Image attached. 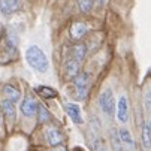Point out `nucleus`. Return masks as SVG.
I'll use <instances>...</instances> for the list:
<instances>
[{
	"label": "nucleus",
	"mask_w": 151,
	"mask_h": 151,
	"mask_svg": "<svg viewBox=\"0 0 151 151\" xmlns=\"http://www.w3.org/2000/svg\"><path fill=\"white\" fill-rule=\"evenodd\" d=\"M21 5H23L21 0H2V2H0V11H2L5 15H9V14H14V12L19 11Z\"/></svg>",
	"instance_id": "nucleus-9"
},
{
	"label": "nucleus",
	"mask_w": 151,
	"mask_h": 151,
	"mask_svg": "<svg viewBox=\"0 0 151 151\" xmlns=\"http://www.w3.org/2000/svg\"><path fill=\"white\" fill-rule=\"evenodd\" d=\"M0 108H2V111H3V115L8 117L9 120H15L17 117V109H15V103L11 102L9 99H3L2 100V105H0Z\"/></svg>",
	"instance_id": "nucleus-13"
},
{
	"label": "nucleus",
	"mask_w": 151,
	"mask_h": 151,
	"mask_svg": "<svg viewBox=\"0 0 151 151\" xmlns=\"http://www.w3.org/2000/svg\"><path fill=\"white\" fill-rule=\"evenodd\" d=\"M141 138H142V145H144V148H145V150H150V148H151V130H150L148 123H145V124L142 126V135H141Z\"/></svg>",
	"instance_id": "nucleus-17"
},
{
	"label": "nucleus",
	"mask_w": 151,
	"mask_h": 151,
	"mask_svg": "<svg viewBox=\"0 0 151 151\" xmlns=\"http://www.w3.org/2000/svg\"><path fill=\"white\" fill-rule=\"evenodd\" d=\"M3 120H5V115H3L2 108H0V127H2V124H3Z\"/></svg>",
	"instance_id": "nucleus-22"
},
{
	"label": "nucleus",
	"mask_w": 151,
	"mask_h": 151,
	"mask_svg": "<svg viewBox=\"0 0 151 151\" xmlns=\"http://www.w3.org/2000/svg\"><path fill=\"white\" fill-rule=\"evenodd\" d=\"M64 109H66L68 115L70 117V120L75 124H82V117H81V109L76 103H66L64 105Z\"/></svg>",
	"instance_id": "nucleus-11"
},
{
	"label": "nucleus",
	"mask_w": 151,
	"mask_h": 151,
	"mask_svg": "<svg viewBox=\"0 0 151 151\" xmlns=\"http://www.w3.org/2000/svg\"><path fill=\"white\" fill-rule=\"evenodd\" d=\"M111 144H112V150H114V151H126L124 145H123L121 141H120V136H118V130H117V129H114V130L111 132Z\"/></svg>",
	"instance_id": "nucleus-18"
},
{
	"label": "nucleus",
	"mask_w": 151,
	"mask_h": 151,
	"mask_svg": "<svg viewBox=\"0 0 151 151\" xmlns=\"http://www.w3.org/2000/svg\"><path fill=\"white\" fill-rule=\"evenodd\" d=\"M35 91L42 97V99H52L57 97V90L52 87H48V85H37L35 88Z\"/></svg>",
	"instance_id": "nucleus-14"
},
{
	"label": "nucleus",
	"mask_w": 151,
	"mask_h": 151,
	"mask_svg": "<svg viewBox=\"0 0 151 151\" xmlns=\"http://www.w3.org/2000/svg\"><path fill=\"white\" fill-rule=\"evenodd\" d=\"M87 32H88L87 24L81 23V21H76V23H73L72 27H70V37L73 40H79V39H82L85 35H87Z\"/></svg>",
	"instance_id": "nucleus-10"
},
{
	"label": "nucleus",
	"mask_w": 151,
	"mask_h": 151,
	"mask_svg": "<svg viewBox=\"0 0 151 151\" xmlns=\"http://www.w3.org/2000/svg\"><path fill=\"white\" fill-rule=\"evenodd\" d=\"M3 94L6 99H9L11 102L17 103L19 99H21V91L17 85H12V84H5L3 85Z\"/></svg>",
	"instance_id": "nucleus-12"
},
{
	"label": "nucleus",
	"mask_w": 151,
	"mask_h": 151,
	"mask_svg": "<svg viewBox=\"0 0 151 151\" xmlns=\"http://www.w3.org/2000/svg\"><path fill=\"white\" fill-rule=\"evenodd\" d=\"M90 81L91 76L87 72H79L75 78H73V84H75V90H76V97L79 100H85L90 91Z\"/></svg>",
	"instance_id": "nucleus-2"
},
{
	"label": "nucleus",
	"mask_w": 151,
	"mask_h": 151,
	"mask_svg": "<svg viewBox=\"0 0 151 151\" xmlns=\"http://www.w3.org/2000/svg\"><path fill=\"white\" fill-rule=\"evenodd\" d=\"M78 6L82 14H88L94 6V0H78Z\"/></svg>",
	"instance_id": "nucleus-19"
},
{
	"label": "nucleus",
	"mask_w": 151,
	"mask_h": 151,
	"mask_svg": "<svg viewBox=\"0 0 151 151\" xmlns=\"http://www.w3.org/2000/svg\"><path fill=\"white\" fill-rule=\"evenodd\" d=\"M99 105H100V109L108 115V117H112L114 111H115V97H114V91L111 88H105L100 96H99Z\"/></svg>",
	"instance_id": "nucleus-3"
},
{
	"label": "nucleus",
	"mask_w": 151,
	"mask_h": 151,
	"mask_svg": "<svg viewBox=\"0 0 151 151\" xmlns=\"http://www.w3.org/2000/svg\"><path fill=\"white\" fill-rule=\"evenodd\" d=\"M79 72H81V61L70 57L66 63H64V75H66V78L73 79Z\"/></svg>",
	"instance_id": "nucleus-5"
},
{
	"label": "nucleus",
	"mask_w": 151,
	"mask_h": 151,
	"mask_svg": "<svg viewBox=\"0 0 151 151\" xmlns=\"http://www.w3.org/2000/svg\"><path fill=\"white\" fill-rule=\"evenodd\" d=\"M93 147H94V151H106L105 142H103L102 139H96L94 144H93Z\"/></svg>",
	"instance_id": "nucleus-20"
},
{
	"label": "nucleus",
	"mask_w": 151,
	"mask_h": 151,
	"mask_svg": "<svg viewBox=\"0 0 151 151\" xmlns=\"http://www.w3.org/2000/svg\"><path fill=\"white\" fill-rule=\"evenodd\" d=\"M148 126H150V130H151V120L148 121Z\"/></svg>",
	"instance_id": "nucleus-23"
},
{
	"label": "nucleus",
	"mask_w": 151,
	"mask_h": 151,
	"mask_svg": "<svg viewBox=\"0 0 151 151\" xmlns=\"http://www.w3.org/2000/svg\"><path fill=\"white\" fill-rule=\"evenodd\" d=\"M45 136H47L48 144L52 145V147H58V145H61L63 141H64L63 133L58 130V129H55V127H50L48 130L45 132Z\"/></svg>",
	"instance_id": "nucleus-7"
},
{
	"label": "nucleus",
	"mask_w": 151,
	"mask_h": 151,
	"mask_svg": "<svg viewBox=\"0 0 151 151\" xmlns=\"http://www.w3.org/2000/svg\"><path fill=\"white\" fill-rule=\"evenodd\" d=\"M21 112H23L24 117H35L36 112H37V103L35 102L33 97H24V100L21 102V106H19Z\"/></svg>",
	"instance_id": "nucleus-4"
},
{
	"label": "nucleus",
	"mask_w": 151,
	"mask_h": 151,
	"mask_svg": "<svg viewBox=\"0 0 151 151\" xmlns=\"http://www.w3.org/2000/svg\"><path fill=\"white\" fill-rule=\"evenodd\" d=\"M118 136H120V141H121V144L124 145L126 150H129V151L135 150V141H133L132 133L129 132V129H126V127L118 129Z\"/></svg>",
	"instance_id": "nucleus-8"
},
{
	"label": "nucleus",
	"mask_w": 151,
	"mask_h": 151,
	"mask_svg": "<svg viewBox=\"0 0 151 151\" xmlns=\"http://www.w3.org/2000/svg\"><path fill=\"white\" fill-rule=\"evenodd\" d=\"M144 100H145V106L148 109H151V87L145 91V96H144Z\"/></svg>",
	"instance_id": "nucleus-21"
},
{
	"label": "nucleus",
	"mask_w": 151,
	"mask_h": 151,
	"mask_svg": "<svg viewBox=\"0 0 151 151\" xmlns=\"http://www.w3.org/2000/svg\"><path fill=\"white\" fill-rule=\"evenodd\" d=\"M37 120H39V123L40 124H45V123H50L51 121V114H50V111L47 109V108L44 106V105H37Z\"/></svg>",
	"instance_id": "nucleus-16"
},
{
	"label": "nucleus",
	"mask_w": 151,
	"mask_h": 151,
	"mask_svg": "<svg viewBox=\"0 0 151 151\" xmlns=\"http://www.w3.org/2000/svg\"><path fill=\"white\" fill-rule=\"evenodd\" d=\"M117 117L121 123H127L129 120V102L126 96H121L117 103Z\"/></svg>",
	"instance_id": "nucleus-6"
},
{
	"label": "nucleus",
	"mask_w": 151,
	"mask_h": 151,
	"mask_svg": "<svg viewBox=\"0 0 151 151\" xmlns=\"http://www.w3.org/2000/svg\"><path fill=\"white\" fill-rule=\"evenodd\" d=\"M26 60L30 64V68H33L36 72L45 73L50 69V60L47 54L42 51L37 45H32L26 51Z\"/></svg>",
	"instance_id": "nucleus-1"
},
{
	"label": "nucleus",
	"mask_w": 151,
	"mask_h": 151,
	"mask_svg": "<svg viewBox=\"0 0 151 151\" xmlns=\"http://www.w3.org/2000/svg\"><path fill=\"white\" fill-rule=\"evenodd\" d=\"M85 55H87V47H85L84 44H76L73 45L72 51H70V57L78 60V61H82L85 58Z\"/></svg>",
	"instance_id": "nucleus-15"
}]
</instances>
